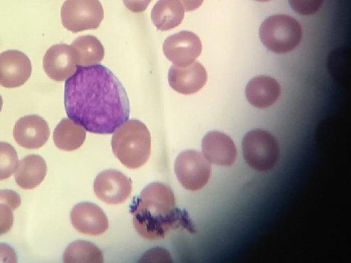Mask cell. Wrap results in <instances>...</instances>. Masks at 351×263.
Returning <instances> with one entry per match:
<instances>
[{
    "label": "cell",
    "instance_id": "cell-7",
    "mask_svg": "<svg viewBox=\"0 0 351 263\" xmlns=\"http://www.w3.org/2000/svg\"><path fill=\"white\" fill-rule=\"evenodd\" d=\"M176 177L182 186L189 190H197L208 183L211 166L202 153L195 150L182 151L174 163Z\"/></svg>",
    "mask_w": 351,
    "mask_h": 263
},
{
    "label": "cell",
    "instance_id": "cell-20",
    "mask_svg": "<svg viewBox=\"0 0 351 263\" xmlns=\"http://www.w3.org/2000/svg\"><path fill=\"white\" fill-rule=\"evenodd\" d=\"M71 46L77 53V66L97 64L104 58V47L93 36H78L73 41Z\"/></svg>",
    "mask_w": 351,
    "mask_h": 263
},
{
    "label": "cell",
    "instance_id": "cell-14",
    "mask_svg": "<svg viewBox=\"0 0 351 263\" xmlns=\"http://www.w3.org/2000/svg\"><path fill=\"white\" fill-rule=\"evenodd\" d=\"M207 73L199 62H193L186 66L172 65L168 73L169 86L176 92L191 95L198 92L206 84Z\"/></svg>",
    "mask_w": 351,
    "mask_h": 263
},
{
    "label": "cell",
    "instance_id": "cell-8",
    "mask_svg": "<svg viewBox=\"0 0 351 263\" xmlns=\"http://www.w3.org/2000/svg\"><path fill=\"white\" fill-rule=\"evenodd\" d=\"M199 38L193 32L181 31L165 39L162 51L174 65L183 67L192 64L202 53Z\"/></svg>",
    "mask_w": 351,
    "mask_h": 263
},
{
    "label": "cell",
    "instance_id": "cell-13",
    "mask_svg": "<svg viewBox=\"0 0 351 263\" xmlns=\"http://www.w3.org/2000/svg\"><path fill=\"white\" fill-rule=\"evenodd\" d=\"M71 223L80 233L98 236L108 227V218L98 205L90 202L76 204L70 214Z\"/></svg>",
    "mask_w": 351,
    "mask_h": 263
},
{
    "label": "cell",
    "instance_id": "cell-3",
    "mask_svg": "<svg viewBox=\"0 0 351 263\" xmlns=\"http://www.w3.org/2000/svg\"><path fill=\"white\" fill-rule=\"evenodd\" d=\"M113 133L112 149L123 165L134 169L148 160L151 153V136L143 123L136 119L126 121Z\"/></svg>",
    "mask_w": 351,
    "mask_h": 263
},
{
    "label": "cell",
    "instance_id": "cell-30",
    "mask_svg": "<svg viewBox=\"0 0 351 263\" xmlns=\"http://www.w3.org/2000/svg\"><path fill=\"white\" fill-rule=\"evenodd\" d=\"M257 1H261V2H267V1H269L270 0H256Z\"/></svg>",
    "mask_w": 351,
    "mask_h": 263
},
{
    "label": "cell",
    "instance_id": "cell-1",
    "mask_svg": "<svg viewBox=\"0 0 351 263\" xmlns=\"http://www.w3.org/2000/svg\"><path fill=\"white\" fill-rule=\"evenodd\" d=\"M68 117L93 134H112L128 121L130 103L114 73L101 64L78 66L65 82Z\"/></svg>",
    "mask_w": 351,
    "mask_h": 263
},
{
    "label": "cell",
    "instance_id": "cell-18",
    "mask_svg": "<svg viewBox=\"0 0 351 263\" xmlns=\"http://www.w3.org/2000/svg\"><path fill=\"white\" fill-rule=\"evenodd\" d=\"M184 9L179 0H158L151 11V18L160 31L170 30L182 23Z\"/></svg>",
    "mask_w": 351,
    "mask_h": 263
},
{
    "label": "cell",
    "instance_id": "cell-6",
    "mask_svg": "<svg viewBox=\"0 0 351 263\" xmlns=\"http://www.w3.org/2000/svg\"><path fill=\"white\" fill-rule=\"evenodd\" d=\"M63 26L73 33L97 29L104 18L99 0H65L60 10Z\"/></svg>",
    "mask_w": 351,
    "mask_h": 263
},
{
    "label": "cell",
    "instance_id": "cell-22",
    "mask_svg": "<svg viewBox=\"0 0 351 263\" xmlns=\"http://www.w3.org/2000/svg\"><path fill=\"white\" fill-rule=\"evenodd\" d=\"M21 203L20 195L9 189L0 190V236L8 233L14 223L13 211Z\"/></svg>",
    "mask_w": 351,
    "mask_h": 263
},
{
    "label": "cell",
    "instance_id": "cell-21",
    "mask_svg": "<svg viewBox=\"0 0 351 263\" xmlns=\"http://www.w3.org/2000/svg\"><path fill=\"white\" fill-rule=\"evenodd\" d=\"M65 263H102L104 256L101 250L94 244L85 240L71 242L63 254Z\"/></svg>",
    "mask_w": 351,
    "mask_h": 263
},
{
    "label": "cell",
    "instance_id": "cell-29",
    "mask_svg": "<svg viewBox=\"0 0 351 263\" xmlns=\"http://www.w3.org/2000/svg\"><path fill=\"white\" fill-rule=\"evenodd\" d=\"M2 105H3V99H2L1 96L0 95V112H1V108H2Z\"/></svg>",
    "mask_w": 351,
    "mask_h": 263
},
{
    "label": "cell",
    "instance_id": "cell-19",
    "mask_svg": "<svg viewBox=\"0 0 351 263\" xmlns=\"http://www.w3.org/2000/svg\"><path fill=\"white\" fill-rule=\"evenodd\" d=\"M85 138V129L67 118L60 121L53 134L55 145L66 151L78 149L83 144Z\"/></svg>",
    "mask_w": 351,
    "mask_h": 263
},
{
    "label": "cell",
    "instance_id": "cell-12",
    "mask_svg": "<svg viewBox=\"0 0 351 263\" xmlns=\"http://www.w3.org/2000/svg\"><path fill=\"white\" fill-rule=\"evenodd\" d=\"M50 135L49 125L38 115H26L20 118L13 129V136L21 147L36 149L43 147Z\"/></svg>",
    "mask_w": 351,
    "mask_h": 263
},
{
    "label": "cell",
    "instance_id": "cell-11",
    "mask_svg": "<svg viewBox=\"0 0 351 263\" xmlns=\"http://www.w3.org/2000/svg\"><path fill=\"white\" fill-rule=\"evenodd\" d=\"M31 73V61L22 51L8 50L0 53V86L19 87L29 79Z\"/></svg>",
    "mask_w": 351,
    "mask_h": 263
},
{
    "label": "cell",
    "instance_id": "cell-28",
    "mask_svg": "<svg viewBox=\"0 0 351 263\" xmlns=\"http://www.w3.org/2000/svg\"><path fill=\"white\" fill-rule=\"evenodd\" d=\"M186 12L193 11L202 5L204 0H179Z\"/></svg>",
    "mask_w": 351,
    "mask_h": 263
},
{
    "label": "cell",
    "instance_id": "cell-27",
    "mask_svg": "<svg viewBox=\"0 0 351 263\" xmlns=\"http://www.w3.org/2000/svg\"><path fill=\"white\" fill-rule=\"evenodd\" d=\"M152 0H123L125 6L132 12L145 11Z\"/></svg>",
    "mask_w": 351,
    "mask_h": 263
},
{
    "label": "cell",
    "instance_id": "cell-2",
    "mask_svg": "<svg viewBox=\"0 0 351 263\" xmlns=\"http://www.w3.org/2000/svg\"><path fill=\"white\" fill-rule=\"evenodd\" d=\"M130 212L136 232L147 240L162 238L173 229L195 230L188 212L177 206L171 188L160 182L145 186L133 199Z\"/></svg>",
    "mask_w": 351,
    "mask_h": 263
},
{
    "label": "cell",
    "instance_id": "cell-5",
    "mask_svg": "<svg viewBox=\"0 0 351 263\" xmlns=\"http://www.w3.org/2000/svg\"><path fill=\"white\" fill-rule=\"evenodd\" d=\"M242 147L245 162L258 171L271 169L279 158L277 140L269 132L261 129H254L245 134Z\"/></svg>",
    "mask_w": 351,
    "mask_h": 263
},
{
    "label": "cell",
    "instance_id": "cell-26",
    "mask_svg": "<svg viewBox=\"0 0 351 263\" xmlns=\"http://www.w3.org/2000/svg\"><path fill=\"white\" fill-rule=\"evenodd\" d=\"M0 262H17V256L14 249L5 243H0Z\"/></svg>",
    "mask_w": 351,
    "mask_h": 263
},
{
    "label": "cell",
    "instance_id": "cell-10",
    "mask_svg": "<svg viewBox=\"0 0 351 263\" xmlns=\"http://www.w3.org/2000/svg\"><path fill=\"white\" fill-rule=\"evenodd\" d=\"M43 65L45 72L50 79L56 82L64 81L76 70L77 53L71 45H53L46 51Z\"/></svg>",
    "mask_w": 351,
    "mask_h": 263
},
{
    "label": "cell",
    "instance_id": "cell-25",
    "mask_svg": "<svg viewBox=\"0 0 351 263\" xmlns=\"http://www.w3.org/2000/svg\"><path fill=\"white\" fill-rule=\"evenodd\" d=\"M140 262H172L169 251L163 248L155 247L147 251L139 260Z\"/></svg>",
    "mask_w": 351,
    "mask_h": 263
},
{
    "label": "cell",
    "instance_id": "cell-23",
    "mask_svg": "<svg viewBox=\"0 0 351 263\" xmlns=\"http://www.w3.org/2000/svg\"><path fill=\"white\" fill-rule=\"evenodd\" d=\"M19 158L12 145L0 142V180L10 177L17 169Z\"/></svg>",
    "mask_w": 351,
    "mask_h": 263
},
{
    "label": "cell",
    "instance_id": "cell-4",
    "mask_svg": "<svg viewBox=\"0 0 351 263\" xmlns=\"http://www.w3.org/2000/svg\"><path fill=\"white\" fill-rule=\"evenodd\" d=\"M264 46L276 53H285L296 48L302 37V27L294 18L276 14L267 18L259 29Z\"/></svg>",
    "mask_w": 351,
    "mask_h": 263
},
{
    "label": "cell",
    "instance_id": "cell-17",
    "mask_svg": "<svg viewBox=\"0 0 351 263\" xmlns=\"http://www.w3.org/2000/svg\"><path fill=\"white\" fill-rule=\"evenodd\" d=\"M47 168L45 160L40 155H29L19 163L15 173V181L23 189H32L45 179Z\"/></svg>",
    "mask_w": 351,
    "mask_h": 263
},
{
    "label": "cell",
    "instance_id": "cell-9",
    "mask_svg": "<svg viewBox=\"0 0 351 263\" xmlns=\"http://www.w3.org/2000/svg\"><path fill=\"white\" fill-rule=\"evenodd\" d=\"M94 192L101 201L108 204L124 202L132 191V181L117 170H106L99 173L94 181Z\"/></svg>",
    "mask_w": 351,
    "mask_h": 263
},
{
    "label": "cell",
    "instance_id": "cell-15",
    "mask_svg": "<svg viewBox=\"0 0 351 263\" xmlns=\"http://www.w3.org/2000/svg\"><path fill=\"white\" fill-rule=\"evenodd\" d=\"M202 151L210 163L223 166H231L237 155L236 147L231 138L218 131L210 132L204 136Z\"/></svg>",
    "mask_w": 351,
    "mask_h": 263
},
{
    "label": "cell",
    "instance_id": "cell-24",
    "mask_svg": "<svg viewBox=\"0 0 351 263\" xmlns=\"http://www.w3.org/2000/svg\"><path fill=\"white\" fill-rule=\"evenodd\" d=\"M324 0H289L291 8L301 15L316 13L321 8Z\"/></svg>",
    "mask_w": 351,
    "mask_h": 263
},
{
    "label": "cell",
    "instance_id": "cell-16",
    "mask_svg": "<svg viewBox=\"0 0 351 263\" xmlns=\"http://www.w3.org/2000/svg\"><path fill=\"white\" fill-rule=\"evenodd\" d=\"M245 92L247 101L252 106L267 108L275 103L279 98L280 86L275 79L259 75L248 82Z\"/></svg>",
    "mask_w": 351,
    "mask_h": 263
}]
</instances>
